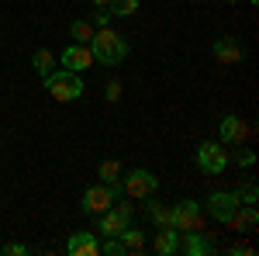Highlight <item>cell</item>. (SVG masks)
<instances>
[{
	"label": "cell",
	"instance_id": "cell-1",
	"mask_svg": "<svg viewBox=\"0 0 259 256\" xmlns=\"http://www.w3.org/2000/svg\"><path fill=\"white\" fill-rule=\"evenodd\" d=\"M87 45L94 52V62H100V66H121L128 59V42L121 39L118 31H111V28H97Z\"/></svg>",
	"mask_w": 259,
	"mask_h": 256
},
{
	"label": "cell",
	"instance_id": "cell-2",
	"mask_svg": "<svg viewBox=\"0 0 259 256\" xmlns=\"http://www.w3.org/2000/svg\"><path fill=\"white\" fill-rule=\"evenodd\" d=\"M41 80H45V90H49L56 100H62V104L83 97V80H80V73H69V69H52L49 77H41Z\"/></svg>",
	"mask_w": 259,
	"mask_h": 256
},
{
	"label": "cell",
	"instance_id": "cell-3",
	"mask_svg": "<svg viewBox=\"0 0 259 256\" xmlns=\"http://www.w3.org/2000/svg\"><path fill=\"white\" fill-rule=\"evenodd\" d=\"M121 184V194L124 197H135V201H145V197H156V191H159V177L152 173V170H128L124 173V180H118Z\"/></svg>",
	"mask_w": 259,
	"mask_h": 256
},
{
	"label": "cell",
	"instance_id": "cell-4",
	"mask_svg": "<svg viewBox=\"0 0 259 256\" xmlns=\"http://www.w3.org/2000/svg\"><path fill=\"white\" fill-rule=\"evenodd\" d=\"M121 197V184H94V187H87L83 191V211L87 215H100V211H107L114 201Z\"/></svg>",
	"mask_w": 259,
	"mask_h": 256
},
{
	"label": "cell",
	"instance_id": "cell-5",
	"mask_svg": "<svg viewBox=\"0 0 259 256\" xmlns=\"http://www.w3.org/2000/svg\"><path fill=\"white\" fill-rule=\"evenodd\" d=\"M197 170L207 177H218L228 170V149L221 142H200L197 145Z\"/></svg>",
	"mask_w": 259,
	"mask_h": 256
},
{
	"label": "cell",
	"instance_id": "cell-6",
	"mask_svg": "<svg viewBox=\"0 0 259 256\" xmlns=\"http://www.w3.org/2000/svg\"><path fill=\"white\" fill-rule=\"evenodd\" d=\"M128 225H132V204H118V201H114L107 211H100L97 232H100L104 239H107V236H121Z\"/></svg>",
	"mask_w": 259,
	"mask_h": 256
},
{
	"label": "cell",
	"instance_id": "cell-7",
	"mask_svg": "<svg viewBox=\"0 0 259 256\" xmlns=\"http://www.w3.org/2000/svg\"><path fill=\"white\" fill-rule=\"evenodd\" d=\"M173 229L177 232H190V229H204V204L194 197H183L173 208Z\"/></svg>",
	"mask_w": 259,
	"mask_h": 256
},
{
	"label": "cell",
	"instance_id": "cell-8",
	"mask_svg": "<svg viewBox=\"0 0 259 256\" xmlns=\"http://www.w3.org/2000/svg\"><path fill=\"white\" fill-rule=\"evenodd\" d=\"M204 208L211 211V218H214V222L228 225V218L239 211V194H235V191H214V194L204 201Z\"/></svg>",
	"mask_w": 259,
	"mask_h": 256
},
{
	"label": "cell",
	"instance_id": "cell-9",
	"mask_svg": "<svg viewBox=\"0 0 259 256\" xmlns=\"http://www.w3.org/2000/svg\"><path fill=\"white\" fill-rule=\"evenodd\" d=\"M59 66H62V69H69V73H83V69H90V66H94V52H90V45L73 42L69 49H62Z\"/></svg>",
	"mask_w": 259,
	"mask_h": 256
},
{
	"label": "cell",
	"instance_id": "cell-10",
	"mask_svg": "<svg viewBox=\"0 0 259 256\" xmlns=\"http://www.w3.org/2000/svg\"><path fill=\"white\" fill-rule=\"evenodd\" d=\"M66 253H69V256H100V239H97V232H90V229L73 232V236H69V242H66Z\"/></svg>",
	"mask_w": 259,
	"mask_h": 256
},
{
	"label": "cell",
	"instance_id": "cell-11",
	"mask_svg": "<svg viewBox=\"0 0 259 256\" xmlns=\"http://www.w3.org/2000/svg\"><path fill=\"white\" fill-rule=\"evenodd\" d=\"M180 253H187V256H211V253H214V239H207L200 229L180 232Z\"/></svg>",
	"mask_w": 259,
	"mask_h": 256
},
{
	"label": "cell",
	"instance_id": "cell-12",
	"mask_svg": "<svg viewBox=\"0 0 259 256\" xmlns=\"http://www.w3.org/2000/svg\"><path fill=\"white\" fill-rule=\"evenodd\" d=\"M218 142L221 145H239V142H245L249 138V125L239 118V115H225L221 118V125H218Z\"/></svg>",
	"mask_w": 259,
	"mask_h": 256
},
{
	"label": "cell",
	"instance_id": "cell-13",
	"mask_svg": "<svg viewBox=\"0 0 259 256\" xmlns=\"http://www.w3.org/2000/svg\"><path fill=\"white\" fill-rule=\"evenodd\" d=\"M156 253H159V256L180 253V232L173 229V225H162L159 232H156Z\"/></svg>",
	"mask_w": 259,
	"mask_h": 256
},
{
	"label": "cell",
	"instance_id": "cell-14",
	"mask_svg": "<svg viewBox=\"0 0 259 256\" xmlns=\"http://www.w3.org/2000/svg\"><path fill=\"white\" fill-rule=\"evenodd\" d=\"M245 52H242L239 39H218L214 42V59L218 62H239Z\"/></svg>",
	"mask_w": 259,
	"mask_h": 256
},
{
	"label": "cell",
	"instance_id": "cell-15",
	"mask_svg": "<svg viewBox=\"0 0 259 256\" xmlns=\"http://www.w3.org/2000/svg\"><path fill=\"white\" fill-rule=\"evenodd\" d=\"M256 222H259L256 204H245L242 211H235V215L228 218V225H232L235 232H252V229H256Z\"/></svg>",
	"mask_w": 259,
	"mask_h": 256
},
{
	"label": "cell",
	"instance_id": "cell-16",
	"mask_svg": "<svg viewBox=\"0 0 259 256\" xmlns=\"http://www.w3.org/2000/svg\"><path fill=\"white\" fill-rule=\"evenodd\" d=\"M118 239H121V246H124V253H142V249H145V232H142V229H132V225H128Z\"/></svg>",
	"mask_w": 259,
	"mask_h": 256
},
{
	"label": "cell",
	"instance_id": "cell-17",
	"mask_svg": "<svg viewBox=\"0 0 259 256\" xmlns=\"http://www.w3.org/2000/svg\"><path fill=\"white\" fill-rule=\"evenodd\" d=\"M145 201H149V218H152V222H156V225H173V208H166V204H159V201H156V197H145Z\"/></svg>",
	"mask_w": 259,
	"mask_h": 256
},
{
	"label": "cell",
	"instance_id": "cell-18",
	"mask_svg": "<svg viewBox=\"0 0 259 256\" xmlns=\"http://www.w3.org/2000/svg\"><path fill=\"white\" fill-rule=\"evenodd\" d=\"M94 21H83V18H76L73 24H69V35H73V42H80V45H87V42L94 39Z\"/></svg>",
	"mask_w": 259,
	"mask_h": 256
},
{
	"label": "cell",
	"instance_id": "cell-19",
	"mask_svg": "<svg viewBox=\"0 0 259 256\" xmlns=\"http://www.w3.org/2000/svg\"><path fill=\"white\" fill-rule=\"evenodd\" d=\"M31 66H35V73H38V77H49V73L56 69V59H52V52H49V49H38V52L31 56Z\"/></svg>",
	"mask_w": 259,
	"mask_h": 256
},
{
	"label": "cell",
	"instance_id": "cell-20",
	"mask_svg": "<svg viewBox=\"0 0 259 256\" xmlns=\"http://www.w3.org/2000/svg\"><path fill=\"white\" fill-rule=\"evenodd\" d=\"M100 180H104V184H118L121 180V163L118 159H104V163H100Z\"/></svg>",
	"mask_w": 259,
	"mask_h": 256
},
{
	"label": "cell",
	"instance_id": "cell-21",
	"mask_svg": "<svg viewBox=\"0 0 259 256\" xmlns=\"http://www.w3.org/2000/svg\"><path fill=\"white\" fill-rule=\"evenodd\" d=\"M107 7H111V14H118V18H128V14H135V11H139V0H111Z\"/></svg>",
	"mask_w": 259,
	"mask_h": 256
},
{
	"label": "cell",
	"instance_id": "cell-22",
	"mask_svg": "<svg viewBox=\"0 0 259 256\" xmlns=\"http://www.w3.org/2000/svg\"><path fill=\"white\" fill-rule=\"evenodd\" d=\"M235 194H239V204H256V197H259V187L252 184V180H249V184H245L242 191H235Z\"/></svg>",
	"mask_w": 259,
	"mask_h": 256
},
{
	"label": "cell",
	"instance_id": "cell-23",
	"mask_svg": "<svg viewBox=\"0 0 259 256\" xmlns=\"http://www.w3.org/2000/svg\"><path fill=\"white\" fill-rule=\"evenodd\" d=\"M107 21H111V11L97 7V11H94V28H107Z\"/></svg>",
	"mask_w": 259,
	"mask_h": 256
},
{
	"label": "cell",
	"instance_id": "cell-24",
	"mask_svg": "<svg viewBox=\"0 0 259 256\" xmlns=\"http://www.w3.org/2000/svg\"><path fill=\"white\" fill-rule=\"evenodd\" d=\"M104 97L111 100V104H114V100L121 97V83H118V80H111V83H107V94H104Z\"/></svg>",
	"mask_w": 259,
	"mask_h": 256
},
{
	"label": "cell",
	"instance_id": "cell-25",
	"mask_svg": "<svg viewBox=\"0 0 259 256\" xmlns=\"http://www.w3.org/2000/svg\"><path fill=\"white\" fill-rule=\"evenodd\" d=\"M4 253H7V256H24V253H28V246H21V242H7Z\"/></svg>",
	"mask_w": 259,
	"mask_h": 256
},
{
	"label": "cell",
	"instance_id": "cell-26",
	"mask_svg": "<svg viewBox=\"0 0 259 256\" xmlns=\"http://www.w3.org/2000/svg\"><path fill=\"white\" fill-rule=\"evenodd\" d=\"M228 253H232V256H249V253H252V246H249V242H235Z\"/></svg>",
	"mask_w": 259,
	"mask_h": 256
},
{
	"label": "cell",
	"instance_id": "cell-27",
	"mask_svg": "<svg viewBox=\"0 0 259 256\" xmlns=\"http://www.w3.org/2000/svg\"><path fill=\"white\" fill-rule=\"evenodd\" d=\"M239 163H242V166H252V163H256V153H249V149L239 153Z\"/></svg>",
	"mask_w": 259,
	"mask_h": 256
},
{
	"label": "cell",
	"instance_id": "cell-28",
	"mask_svg": "<svg viewBox=\"0 0 259 256\" xmlns=\"http://www.w3.org/2000/svg\"><path fill=\"white\" fill-rule=\"evenodd\" d=\"M90 4H94V7H107L111 0H90Z\"/></svg>",
	"mask_w": 259,
	"mask_h": 256
},
{
	"label": "cell",
	"instance_id": "cell-29",
	"mask_svg": "<svg viewBox=\"0 0 259 256\" xmlns=\"http://www.w3.org/2000/svg\"><path fill=\"white\" fill-rule=\"evenodd\" d=\"M249 4H259V0H249Z\"/></svg>",
	"mask_w": 259,
	"mask_h": 256
},
{
	"label": "cell",
	"instance_id": "cell-30",
	"mask_svg": "<svg viewBox=\"0 0 259 256\" xmlns=\"http://www.w3.org/2000/svg\"><path fill=\"white\" fill-rule=\"evenodd\" d=\"M228 4H235V0H228Z\"/></svg>",
	"mask_w": 259,
	"mask_h": 256
}]
</instances>
